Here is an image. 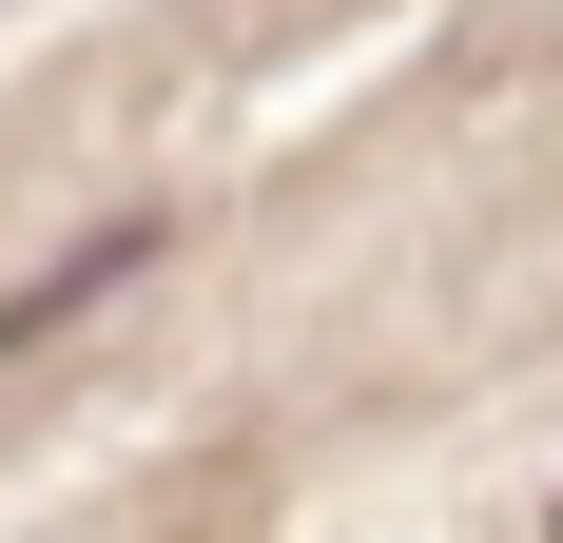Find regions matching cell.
<instances>
[{
  "label": "cell",
  "mask_w": 563,
  "mask_h": 543,
  "mask_svg": "<svg viewBox=\"0 0 563 543\" xmlns=\"http://www.w3.org/2000/svg\"><path fill=\"white\" fill-rule=\"evenodd\" d=\"M156 272V214H117V233H78V253H40L20 291H0V350H40V330H78L98 291H136Z\"/></svg>",
  "instance_id": "cell-1"
}]
</instances>
